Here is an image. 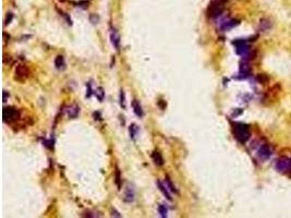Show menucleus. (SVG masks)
Returning <instances> with one entry per match:
<instances>
[{"label":"nucleus","instance_id":"nucleus-5","mask_svg":"<svg viewBox=\"0 0 291 218\" xmlns=\"http://www.w3.org/2000/svg\"><path fill=\"white\" fill-rule=\"evenodd\" d=\"M30 77V69L24 65H19L15 69V77L14 79L17 81L24 82Z\"/></svg>","mask_w":291,"mask_h":218},{"label":"nucleus","instance_id":"nucleus-2","mask_svg":"<svg viewBox=\"0 0 291 218\" xmlns=\"http://www.w3.org/2000/svg\"><path fill=\"white\" fill-rule=\"evenodd\" d=\"M228 0H213L208 6V15L210 18H218L222 14L225 9V5Z\"/></svg>","mask_w":291,"mask_h":218},{"label":"nucleus","instance_id":"nucleus-7","mask_svg":"<svg viewBox=\"0 0 291 218\" xmlns=\"http://www.w3.org/2000/svg\"><path fill=\"white\" fill-rule=\"evenodd\" d=\"M239 22L237 21V20H230V19H227L225 20V21H222L221 25H220V29L222 30V31H229V30H231L232 27H234L236 25H238Z\"/></svg>","mask_w":291,"mask_h":218},{"label":"nucleus","instance_id":"nucleus-1","mask_svg":"<svg viewBox=\"0 0 291 218\" xmlns=\"http://www.w3.org/2000/svg\"><path fill=\"white\" fill-rule=\"evenodd\" d=\"M234 137L240 143L244 144L251 137L250 127L244 123H234L233 125Z\"/></svg>","mask_w":291,"mask_h":218},{"label":"nucleus","instance_id":"nucleus-15","mask_svg":"<svg viewBox=\"0 0 291 218\" xmlns=\"http://www.w3.org/2000/svg\"><path fill=\"white\" fill-rule=\"evenodd\" d=\"M129 132H130V137H131L132 140H135L136 135H138V128L136 125H131L129 128Z\"/></svg>","mask_w":291,"mask_h":218},{"label":"nucleus","instance_id":"nucleus-9","mask_svg":"<svg viewBox=\"0 0 291 218\" xmlns=\"http://www.w3.org/2000/svg\"><path fill=\"white\" fill-rule=\"evenodd\" d=\"M132 107H133L134 113H135V115L138 116V118L143 117L144 111H143V109H142L141 104H140V101H138V99H133V101H132Z\"/></svg>","mask_w":291,"mask_h":218},{"label":"nucleus","instance_id":"nucleus-3","mask_svg":"<svg viewBox=\"0 0 291 218\" xmlns=\"http://www.w3.org/2000/svg\"><path fill=\"white\" fill-rule=\"evenodd\" d=\"M20 118V111L14 107L3 108V121L6 123H12L18 121Z\"/></svg>","mask_w":291,"mask_h":218},{"label":"nucleus","instance_id":"nucleus-19","mask_svg":"<svg viewBox=\"0 0 291 218\" xmlns=\"http://www.w3.org/2000/svg\"><path fill=\"white\" fill-rule=\"evenodd\" d=\"M120 106H121L122 108H126V95H124V92L120 91Z\"/></svg>","mask_w":291,"mask_h":218},{"label":"nucleus","instance_id":"nucleus-22","mask_svg":"<svg viewBox=\"0 0 291 218\" xmlns=\"http://www.w3.org/2000/svg\"><path fill=\"white\" fill-rule=\"evenodd\" d=\"M12 19H13V14L12 13H9V14L7 15V19H6V25L7 24H9V23H11V21H12Z\"/></svg>","mask_w":291,"mask_h":218},{"label":"nucleus","instance_id":"nucleus-17","mask_svg":"<svg viewBox=\"0 0 291 218\" xmlns=\"http://www.w3.org/2000/svg\"><path fill=\"white\" fill-rule=\"evenodd\" d=\"M116 184H117L118 189H121V183H120V181H121V175H120V170L119 169H116Z\"/></svg>","mask_w":291,"mask_h":218},{"label":"nucleus","instance_id":"nucleus-8","mask_svg":"<svg viewBox=\"0 0 291 218\" xmlns=\"http://www.w3.org/2000/svg\"><path fill=\"white\" fill-rule=\"evenodd\" d=\"M110 39H111V44L114 45V47L118 50V49L120 48V36L116 30H111V33H110Z\"/></svg>","mask_w":291,"mask_h":218},{"label":"nucleus","instance_id":"nucleus-20","mask_svg":"<svg viewBox=\"0 0 291 218\" xmlns=\"http://www.w3.org/2000/svg\"><path fill=\"white\" fill-rule=\"evenodd\" d=\"M166 185H167V187H169V189L171 190L172 192H174V193H178V191H177V189L174 188V185L172 184V182L170 181L169 177H166Z\"/></svg>","mask_w":291,"mask_h":218},{"label":"nucleus","instance_id":"nucleus-6","mask_svg":"<svg viewBox=\"0 0 291 218\" xmlns=\"http://www.w3.org/2000/svg\"><path fill=\"white\" fill-rule=\"evenodd\" d=\"M272 153H273L272 149H270V146L267 145V144H263L257 151L258 157H260L262 161H266V159L269 158L270 156H272Z\"/></svg>","mask_w":291,"mask_h":218},{"label":"nucleus","instance_id":"nucleus-18","mask_svg":"<svg viewBox=\"0 0 291 218\" xmlns=\"http://www.w3.org/2000/svg\"><path fill=\"white\" fill-rule=\"evenodd\" d=\"M95 94H96V96H97V98L99 99L100 101H103V99H104V96H105V92H104V89H102V87H98V89H96Z\"/></svg>","mask_w":291,"mask_h":218},{"label":"nucleus","instance_id":"nucleus-10","mask_svg":"<svg viewBox=\"0 0 291 218\" xmlns=\"http://www.w3.org/2000/svg\"><path fill=\"white\" fill-rule=\"evenodd\" d=\"M152 158H153V161L155 163V165H157V166L164 165V158H162L161 154H160L158 151L153 152V154H152Z\"/></svg>","mask_w":291,"mask_h":218},{"label":"nucleus","instance_id":"nucleus-21","mask_svg":"<svg viewBox=\"0 0 291 218\" xmlns=\"http://www.w3.org/2000/svg\"><path fill=\"white\" fill-rule=\"evenodd\" d=\"M3 63H5V65H11V63H12V57H11V56H8V55L3 56Z\"/></svg>","mask_w":291,"mask_h":218},{"label":"nucleus","instance_id":"nucleus-4","mask_svg":"<svg viewBox=\"0 0 291 218\" xmlns=\"http://www.w3.org/2000/svg\"><path fill=\"white\" fill-rule=\"evenodd\" d=\"M276 169L280 172L291 173V158L289 157H281L277 161Z\"/></svg>","mask_w":291,"mask_h":218},{"label":"nucleus","instance_id":"nucleus-23","mask_svg":"<svg viewBox=\"0 0 291 218\" xmlns=\"http://www.w3.org/2000/svg\"><path fill=\"white\" fill-rule=\"evenodd\" d=\"M87 87H88V92H87V94H86V97H91V95H92V84L87 83Z\"/></svg>","mask_w":291,"mask_h":218},{"label":"nucleus","instance_id":"nucleus-25","mask_svg":"<svg viewBox=\"0 0 291 218\" xmlns=\"http://www.w3.org/2000/svg\"><path fill=\"white\" fill-rule=\"evenodd\" d=\"M112 216H117V217H121V215H119V213H117L116 211H112Z\"/></svg>","mask_w":291,"mask_h":218},{"label":"nucleus","instance_id":"nucleus-13","mask_svg":"<svg viewBox=\"0 0 291 218\" xmlns=\"http://www.w3.org/2000/svg\"><path fill=\"white\" fill-rule=\"evenodd\" d=\"M156 183H157V185H158V189H159L160 191L162 192V194L165 195V196H166V199H167L168 201H172V197L170 196V193H169V192H168V190L166 189V187H165V185L162 184V183L160 182L159 180H158V181H157V182H156Z\"/></svg>","mask_w":291,"mask_h":218},{"label":"nucleus","instance_id":"nucleus-11","mask_svg":"<svg viewBox=\"0 0 291 218\" xmlns=\"http://www.w3.org/2000/svg\"><path fill=\"white\" fill-rule=\"evenodd\" d=\"M55 65L57 69L59 70H63L66 68V62H65V58L63 56H57L55 59Z\"/></svg>","mask_w":291,"mask_h":218},{"label":"nucleus","instance_id":"nucleus-16","mask_svg":"<svg viewBox=\"0 0 291 218\" xmlns=\"http://www.w3.org/2000/svg\"><path fill=\"white\" fill-rule=\"evenodd\" d=\"M158 213L160 214V216H161L162 218L167 217V213H168L167 207H166L165 205H162V204H160L159 206H158Z\"/></svg>","mask_w":291,"mask_h":218},{"label":"nucleus","instance_id":"nucleus-24","mask_svg":"<svg viewBox=\"0 0 291 218\" xmlns=\"http://www.w3.org/2000/svg\"><path fill=\"white\" fill-rule=\"evenodd\" d=\"M8 92L3 91V101H7V98H8Z\"/></svg>","mask_w":291,"mask_h":218},{"label":"nucleus","instance_id":"nucleus-12","mask_svg":"<svg viewBox=\"0 0 291 218\" xmlns=\"http://www.w3.org/2000/svg\"><path fill=\"white\" fill-rule=\"evenodd\" d=\"M67 111H68V116H69L70 118H75L80 113V107L77 105L70 106Z\"/></svg>","mask_w":291,"mask_h":218},{"label":"nucleus","instance_id":"nucleus-14","mask_svg":"<svg viewBox=\"0 0 291 218\" xmlns=\"http://www.w3.org/2000/svg\"><path fill=\"white\" fill-rule=\"evenodd\" d=\"M126 196H124V199H126V202H132L134 200V190L132 189L131 187H128L126 190Z\"/></svg>","mask_w":291,"mask_h":218}]
</instances>
